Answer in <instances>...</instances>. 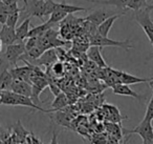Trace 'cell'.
<instances>
[{"label":"cell","mask_w":153,"mask_h":144,"mask_svg":"<svg viewBox=\"0 0 153 144\" xmlns=\"http://www.w3.org/2000/svg\"><path fill=\"white\" fill-rule=\"evenodd\" d=\"M2 104V100H1V96H0V105Z\"/></svg>","instance_id":"obj_31"},{"label":"cell","mask_w":153,"mask_h":144,"mask_svg":"<svg viewBox=\"0 0 153 144\" xmlns=\"http://www.w3.org/2000/svg\"><path fill=\"white\" fill-rule=\"evenodd\" d=\"M30 20H32V17L24 18V20L21 22V24L16 28V35H17V38L20 42H22V41H24V39L27 38L28 32L30 30Z\"/></svg>","instance_id":"obj_17"},{"label":"cell","mask_w":153,"mask_h":144,"mask_svg":"<svg viewBox=\"0 0 153 144\" xmlns=\"http://www.w3.org/2000/svg\"><path fill=\"white\" fill-rule=\"evenodd\" d=\"M149 86H150L151 88H152V91H153V78L151 79L150 81H149Z\"/></svg>","instance_id":"obj_28"},{"label":"cell","mask_w":153,"mask_h":144,"mask_svg":"<svg viewBox=\"0 0 153 144\" xmlns=\"http://www.w3.org/2000/svg\"><path fill=\"white\" fill-rule=\"evenodd\" d=\"M153 11V2L147 7L135 11L134 19L140 26L146 36L148 37L151 45L153 46V20L151 18V12Z\"/></svg>","instance_id":"obj_2"},{"label":"cell","mask_w":153,"mask_h":144,"mask_svg":"<svg viewBox=\"0 0 153 144\" xmlns=\"http://www.w3.org/2000/svg\"><path fill=\"white\" fill-rule=\"evenodd\" d=\"M58 55L56 49H48L46 51H44V53L38 58V59L33 60L30 63L34 65L38 66H46V68H51L53 63L56 61H58Z\"/></svg>","instance_id":"obj_6"},{"label":"cell","mask_w":153,"mask_h":144,"mask_svg":"<svg viewBox=\"0 0 153 144\" xmlns=\"http://www.w3.org/2000/svg\"><path fill=\"white\" fill-rule=\"evenodd\" d=\"M148 3H147V0H129L128 2V10H133V11H137L140 9L147 7Z\"/></svg>","instance_id":"obj_22"},{"label":"cell","mask_w":153,"mask_h":144,"mask_svg":"<svg viewBox=\"0 0 153 144\" xmlns=\"http://www.w3.org/2000/svg\"><path fill=\"white\" fill-rule=\"evenodd\" d=\"M151 58H153V53H152V54H151V55H150V56H149V58H148V59H151Z\"/></svg>","instance_id":"obj_30"},{"label":"cell","mask_w":153,"mask_h":144,"mask_svg":"<svg viewBox=\"0 0 153 144\" xmlns=\"http://www.w3.org/2000/svg\"><path fill=\"white\" fill-rule=\"evenodd\" d=\"M89 44L90 45H99L101 47L104 46H114V47H121V49L125 50L126 52H128L129 50L133 49V45L131 44V40L127 39L125 41H117V40H112L109 39L108 37L101 36L98 33H94V35H91L89 38Z\"/></svg>","instance_id":"obj_3"},{"label":"cell","mask_w":153,"mask_h":144,"mask_svg":"<svg viewBox=\"0 0 153 144\" xmlns=\"http://www.w3.org/2000/svg\"><path fill=\"white\" fill-rule=\"evenodd\" d=\"M66 105H67V98L63 93H60L59 95L56 96L55 100H53V104H51V110H53V112H56V110H62Z\"/></svg>","instance_id":"obj_21"},{"label":"cell","mask_w":153,"mask_h":144,"mask_svg":"<svg viewBox=\"0 0 153 144\" xmlns=\"http://www.w3.org/2000/svg\"><path fill=\"white\" fill-rule=\"evenodd\" d=\"M44 3L45 0H30L27 4H24L21 13L24 14V18L37 17L43 20L44 18Z\"/></svg>","instance_id":"obj_5"},{"label":"cell","mask_w":153,"mask_h":144,"mask_svg":"<svg viewBox=\"0 0 153 144\" xmlns=\"http://www.w3.org/2000/svg\"><path fill=\"white\" fill-rule=\"evenodd\" d=\"M53 26H55L51 24L48 21L44 22V23L40 24V26H35V28H33L32 30H30L27 38H28V37H40V36H42V35L44 34V33L46 32L48 28H53Z\"/></svg>","instance_id":"obj_19"},{"label":"cell","mask_w":153,"mask_h":144,"mask_svg":"<svg viewBox=\"0 0 153 144\" xmlns=\"http://www.w3.org/2000/svg\"><path fill=\"white\" fill-rule=\"evenodd\" d=\"M88 2L96 3V4H103V5H112L115 7L120 11H123L124 13H126V11H128V2L129 0H85Z\"/></svg>","instance_id":"obj_15"},{"label":"cell","mask_w":153,"mask_h":144,"mask_svg":"<svg viewBox=\"0 0 153 144\" xmlns=\"http://www.w3.org/2000/svg\"><path fill=\"white\" fill-rule=\"evenodd\" d=\"M103 47L99 46V45H90L87 50V57L90 61H92L94 63H96L99 68H107V63L105 62L104 58L102 56V53H101V50Z\"/></svg>","instance_id":"obj_9"},{"label":"cell","mask_w":153,"mask_h":144,"mask_svg":"<svg viewBox=\"0 0 153 144\" xmlns=\"http://www.w3.org/2000/svg\"><path fill=\"white\" fill-rule=\"evenodd\" d=\"M2 2L7 5H11L14 3H18V0H2Z\"/></svg>","instance_id":"obj_27"},{"label":"cell","mask_w":153,"mask_h":144,"mask_svg":"<svg viewBox=\"0 0 153 144\" xmlns=\"http://www.w3.org/2000/svg\"><path fill=\"white\" fill-rule=\"evenodd\" d=\"M2 44H3L2 41H1V39H0V52L2 51Z\"/></svg>","instance_id":"obj_29"},{"label":"cell","mask_w":153,"mask_h":144,"mask_svg":"<svg viewBox=\"0 0 153 144\" xmlns=\"http://www.w3.org/2000/svg\"><path fill=\"white\" fill-rule=\"evenodd\" d=\"M67 16H68V14L65 13L64 11L59 10V9H56L55 11L51 13V15L49 16V19L47 20V21H48L51 24H53V26H56V24H58L59 22H61L62 20L65 19Z\"/></svg>","instance_id":"obj_20"},{"label":"cell","mask_w":153,"mask_h":144,"mask_svg":"<svg viewBox=\"0 0 153 144\" xmlns=\"http://www.w3.org/2000/svg\"><path fill=\"white\" fill-rule=\"evenodd\" d=\"M114 11H110V10H106V9H99V10H94L88 16H86L85 18H83L84 20H87L90 21L91 23L96 24L97 26H100L104 20H106L107 18H109L110 16L115 15Z\"/></svg>","instance_id":"obj_7"},{"label":"cell","mask_w":153,"mask_h":144,"mask_svg":"<svg viewBox=\"0 0 153 144\" xmlns=\"http://www.w3.org/2000/svg\"><path fill=\"white\" fill-rule=\"evenodd\" d=\"M122 15H124V14H122V13L121 14H115V15L110 16V17L107 18L106 20H104L100 26H98V28H97V33L100 34L101 36L108 37V34H109V32H110L111 28H112L113 23H114L115 20L119 19Z\"/></svg>","instance_id":"obj_14"},{"label":"cell","mask_w":153,"mask_h":144,"mask_svg":"<svg viewBox=\"0 0 153 144\" xmlns=\"http://www.w3.org/2000/svg\"><path fill=\"white\" fill-rule=\"evenodd\" d=\"M125 134H136L138 135L143 140L144 144H151L153 143V126H152V121L147 120V119H143L142 122L137 125L134 129L131 130H124Z\"/></svg>","instance_id":"obj_4"},{"label":"cell","mask_w":153,"mask_h":144,"mask_svg":"<svg viewBox=\"0 0 153 144\" xmlns=\"http://www.w3.org/2000/svg\"><path fill=\"white\" fill-rule=\"evenodd\" d=\"M25 52V42L23 41L7 45L4 51L0 52V68H9L16 66L17 61Z\"/></svg>","instance_id":"obj_1"},{"label":"cell","mask_w":153,"mask_h":144,"mask_svg":"<svg viewBox=\"0 0 153 144\" xmlns=\"http://www.w3.org/2000/svg\"><path fill=\"white\" fill-rule=\"evenodd\" d=\"M112 92L115 95L120 96H127V97H132L135 99L142 101L145 98V96H142L140 94H137L136 92H134L133 89H131L128 84H124V83H117L112 87Z\"/></svg>","instance_id":"obj_11"},{"label":"cell","mask_w":153,"mask_h":144,"mask_svg":"<svg viewBox=\"0 0 153 144\" xmlns=\"http://www.w3.org/2000/svg\"><path fill=\"white\" fill-rule=\"evenodd\" d=\"M0 130H1V125H0Z\"/></svg>","instance_id":"obj_32"},{"label":"cell","mask_w":153,"mask_h":144,"mask_svg":"<svg viewBox=\"0 0 153 144\" xmlns=\"http://www.w3.org/2000/svg\"><path fill=\"white\" fill-rule=\"evenodd\" d=\"M26 64V63H25ZM12 76L14 79H19V80H24L30 83V76H32V68L28 64L25 66H14L10 68ZM32 84V83H30Z\"/></svg>","instance_id":"obj_10"},{"label":"cell","mask_w":153,"mask_h":144,"mask_svg":"<svg viewBox=\"0 0 153 144\" xmlns=\"http://www.w3.org/2000/svg\"><path fill=\"white\" fill-rule=\"evenodd\" d=\"M117 77H119L120 82L124 83V84H128V85L138 84V83H146V82H149V81L152 79V78H140V77L128 74V73L123 72V70H117Z\"/></svg>","instance_id":"obj_12"},{"label":"cell","mask_w":153,"mask_h":144,"mask_svg":"<svg viewBox=\"0 0 153 144\" xmlns=\"http://www.w3.org/2000/svg\"><path fill=\"white\" fill-rule=\"evenodd\" d=\"M51 70H53V73L56 75V76L60 77V76H63L64 75V70H65V68H64V65H63L62 62L56 61L55 63L51 65Z\"/></svg>","instance_id":"obj_25"},{"label":"cell","mask_w":153,"mask_h":144,"mask_svg":"<svg viewBox=\"0 0 153 144\" xmlns=\"http://www.w3.org/2000/svg\"><path fill=\"white\" fill-rule=\"evenodd\" d=\"M56 9H59L64 11L65 13H67L68 15L72 13H76V12H86L88 10H90V8H82V7H76V5H71V4H67V3L64 2H57L56 4Z\"/></svg>","instance_id":"obj_18"},{"label":"cell","mask_w":153,"mask_h":144,"mask_svg":"<svg viewBox=\"0 0 153 144\" xmlns=\"http://www.w3.org/2000/svg\"><path fill=\"white\" fill-rule=\"evenodd\" d=\"M144 119L153 121V95L151 96L150 100H149V102H148V105H147L146 114H145Z\"/></svg>","instance_id":"obj_26"},{"label":"cell","mask_w":153,"mask_h":144,"mask_svg":"<svg viewBox=\"0 0 153 144\" xmlns=\"http://www.w3.org/2000/svg\"><path fill=\"white\" fill-rule=\"evenodd\" d=\"M22 11H15L7 14V19L5 24H7L9 26H12V28H16V24H17L18 20H19L20 13Z\"/></svg>","instance_id":"obj_23"},{"label":"cell","mask_w":153,"mask_h":144,"mask_svg":"<svg viewBox=\"0 0 153 144\" xmlns=\"http://www.w3.org/2000/svg\"><path fill=\"white\" fill-rule=\"evenodd\" d=\"M13 80L14 78L10 72V68H2L0 73V91H10Z\"/></svg>","instance_id":"obj_16"},{"label":"cell","mask_w":153,"mask_h":144,"mask_svg":"<svg viewBox=\"0 0 153 144\" xmlns=\"http://www.w3.org/2000/svg\"><path fill=\"white\" fill-rule=\"evenodd\" d=\"M56 4H57V2H55L53 0H45L44 17H48L51 15V13L56 10Z\"/></svg>","instance_id":"obj_24"},{"label":"cell","mask_w":153,"mask_h":144,"mask_svg":"<svg viewBox=\"0 0 153 144\" xmlns=\"http://www.w3.org/2000/svg\"><path fill=\"white\" fill-rule=\"evenodd\" d=\"M11 91L15 92L16 94H19V95L30 97L32 96V84L27 81L14 79L11 86Z\"/></svg>","instance_id":"obj_13"},{"label":"cell","mask_w":153,"mask_h":144,"mask_svg":"<svg viewBox=\"0 0 153 144\" xmlns=\"http://www.w3.org/2000/svg\"><path fill=\"white\" fill-rule=\"evenodd\" d=\"M0 39L5 45L20 42L16 35V28H12L7 24H2V28L0 30Z\"/></svg>","instance_id":"obj_8"}]
</instances>
